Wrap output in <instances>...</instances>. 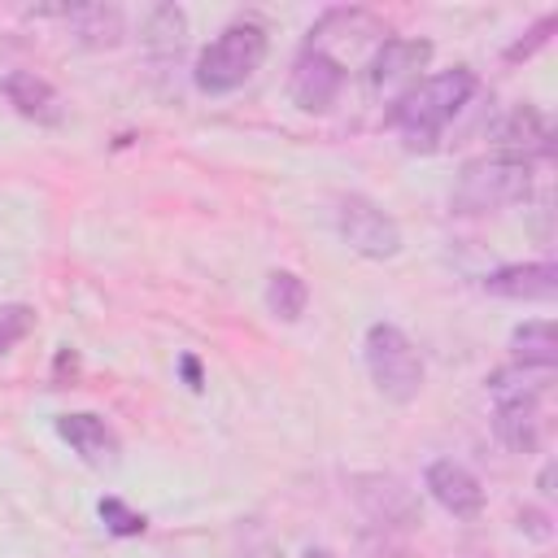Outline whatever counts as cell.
<instances>
[{
    "label": "cell",
    "mask_w": 558,
    "mask_h": 558,
    "mask_svg": "<svg viewBox=\"0 0 558 558\" xmlns=\"http://www.w3.org/2000/svg\"><path fill=\"white\" fill-rule=\"evenodd\" d=\"M471 92H475V74L466 65L427 74V78H418L414 87H405L397 96V105L388 109V122L405 135L410 153H432L440 126L471 100Z\"/></svg>",
    "instance_id": "1"
},
{
    "label": "cell",
    "mask_w": 558,
    "mask_h": 558,
    "mask_svg": "<svg viewBox=\"0 0 558 558\" xmlns=\"http://www.w3.org/2000/svg\"><path fill=\"white\" fill-rule=\"evenodd\" d=\"M266 61V31L257 22H231L222 26L196 57V87L205 96H227L244 87Z\"/></svg>",
    "instance_id": "2"
},
{
    "label": "cell",
    "mask_w": 558,
    "mask_h": 558,
    "mask_svg": "<svg viewBox=\"0 0 558 558\" xmlns=\"http://www.w3.org/2000/svg\"><path fill=\"white\" fill-rule=\"evenodd\" d=\"M527 192H532V161L488 153V157H475L458 170L449 205L458 214H497L506 205H519Z\"/></svg>",
    "instance_id": "3"
},
{
    "label": "cell",
    "mask_w": 558,
    "mask_h": 558,
    "mask_svg": "<svg viewBox=\"0 0 558 558\" xmlns=\"http://www.w3.org/2000/svg\"><path fill=\"white\" fill-rule=\"evenodd\" d=\"M362 357H366L371 384L388 401L405 405V401H414L423 392V357H418V349L410 344V336L401 327L371 323L366 327V340H362Z\"/></svg>",
    "instance_id": "4"
},
{
    "label": "cell",
    "mask_w": 558,
    "mask_h": 558,
    "mask_svg": "<svg viewBox=\"0 0 558 558\" xmlns=\"http://www.w3.org/2000/svg\"><path fill=\"white\" fill-rule=\"evenodd\" d=\"M336 231L340 240L357 253V257H371V262H384V257H397L401 253V227L388 209H379L371 196H344L340 209H336Z\"/></svg>",
    "instance_id": "5"
},
{
    "label": "cell",
    "mask_w": 558,
    "mask_h": 558,
    "mask_svg": "<svg viewBox=\"0 0 558 558\" xmlns=\"http://www.w3.org/2000/svg\"><path fill=\"white\" fill-rule=\"evenodd\" d=\"M340 87H344V61H336V57H327V52H318V48H305V52L296 57L292 78H288V96H292L296 109H305V113H327V109L336 105Z\"/></svg>",
    "instance_id": "6"
},
{
    "label": "cell",
    "mask_w": 558,
    "mask_h": 558,
    "mask_svg": "<svg viewBox=\"0 0 558 558\" xmlns=\"http://www.w3.org/2000/svg\"><path fill=\"white\" fill-rule=\"evenodd\" d=\"M432 61V39H405V35H388L371 61H366V83L375 92H388V87H414L418 83V70H427Z\"/></svg>",
    "instance_id": "7"
},
{
    "label": "cell",
    "mask_w": 558,
    "mask_h": 558,
    "mask_svg": "<svg viewBox=\"0 0 558 558\" xmlns=\"http://www.w3.org/2000/svg\"><path fill=\"white\" fill-rule=\"evenodd\" d=\"M423 488L432 493V501L453 514V519H475L484 510V484L475 480L471 466L453 462V458H436L427 471H423Z\"/></svg>",
    "instance_id": "8"
},
{
    "label": "cell",
    "mask_w": 558,
    "mask_h": 558,
    "mask_svg": "<svg viewBox=\"0 0 558 558\" xmlns=\"http://www.w3.org/2000/svg\"><path fill=\"white\" fill-rule=\"evenodd\" d=\"M384 39H388V31H384V22H379L375 13H366V9H327V13L310 26V44H305V48H318V52L331 57L336 44H349V48L375 44V48H379Z\"/></svg>",
    "instance_id": "9"
},
{
    "label": "cell",
    "mask_w": 558,
    "mask_h": 558,
    "mask_svg": "<svg viewBox=\"0 0 558 558\" xmlns=\"http://www.w3.org/2000/svg\"><path fill=\"white\" fill-rule=\"evenodd\" d=\"M0 96L26 118V122H39V126H57L65 118V105H61V92L35 74V70H9L0 78Z\"/></svg>",
    "instance_id": "10"
},
{
    "label": "cell",
    "mask_w": 558,
    "mask_h": 558,
    "mask_svg": "<svg viewBox=\"0 0 558 558\" xmlns=\"http://www.w3.org/2000/svg\"><path fill=\"white\" fill-rule=\"evenodd\" d=\"M484 292L506 301H554L558 292V266L554 262H510L484 275Z\"/></svg>",
    "instance_id": "11"
},
{
    "label": "cell",
    "mask_w": 558,
    "mask_h": 558,
    "mask_svg": "<svg viewBox=\"0 0 558 558\" xmlns=\"http://www.w3.org/2000/svg\"><path fill=\"white\" fill-rule=\"evenodd\" d=\"M493 140H497V153L532 161V157H545V153H549L554 131H549V118H545L536 105H514V109L493 126Z\"/></svg>",
    "instance_id": "12"
},
{
    "label": "cell",
    "mask_w": 558,
    "mask_h": 558,
    "mask_svg": "<svg viewBox=\"0 0 558 558\" xmlns=\"http://www.w3.org/2000/svg\"><path fill=\"white\" fill-rule=\"evenodd\" d=\"M57 436L87 462V466H113L118 462V432L100 418V414H87V410H74V414H61L57 418Z\"/></svg>",
    "instance_id": "13"
},
{
    "label": "cell",
    "mask_w": 558,
    "mask_h": 558,
    "mask_svg": "<svg viewBox=\"0 0 558 558\" xmlns=\"http://www.w3.org/2000/svg\"><path fill=\"white\" fill-rule=\"evenodd\" d=\"M493 432H497V440H501L506 449H514V453L536 449V440H541V410H536V401H532V397H523V401H497Z\"/></svg>",
    "instance_id": "14"
},
{
    "label": "cell",
    "mask_w": 558,
    "mask_h": 558,
    "mask_svg": "<svg viewBox=\"0 0 558 558\" xmlns=\"http://www.w3.org/2000/svg\"><path fill=\"white\" fill-rule=\"evenodd\" d=\"M70 26H74V35L83 39V44H92V48H109V44H118L122 39V13L113 9V4H74V9H57Z\"/></svg>",
    "instance_id": "15"
},
{
    "label": "cell",
    "mask_w": 558,
    "mask_h": 558,
    "mask_svg": "<svg viewBox=\"0 0 558 558\" xmlns=\"http://www.w3.org/2000/svg\"><path fill=\"white\" fill-rule=\"evenodd\" d=\"M510 353L519 366H541L554 371L558 362V340H554V323L549 318H527L510 331Z\"/></svg>",
    "instance_id": "16"
},
{
    "label": "cell",
    "mask_w": 558,
    "mask_h": 558,
    "mask_svg": "<svg viewBox=\"0 0 558 558\" xmlns=\"http://www.w3.org/2000/svg\"><path fill=\"white\" fill-rule=\"evenodd\" d=\"M305 301H310V288H305L301 275H292V270H270L266 275V310L279 323H296L305 314Z\"/></svg>",
    "instance_id": "17"
},
{
    "label": "cell",
    "mask_w": 558,
    "mask_h": 558,
    "mask_svg": "<svg viewBox=\"0 0 558 558\" xmlns=\"http://www.w3.org/2000/svg\"><path fill=\"white\" fill-rule=\"evenodd\" d=\"M554 379V371H541V366H506V371H493L488 375V392L497 397V401H523V397H541L545 392V384Z\"/></svg>",
    "instance_id": "18"
},
{
    "label": "cell",
    "mask_w": 558,
    "mask_h": 558,
    "mask_svg": "<svg viewBox=\"0 0 558 558\" xmlns=\"http://www.w3.org/2000/svg\"><path fill=\"white\" fill-rule=\"evenodd\" d=\"M140 35L148 44H179L187 35V13L179 4H153L140 22Z\"/></svg>",
    "instance_id": "19"
},
{
    "label": "cell",
    "mask_w": 558,
    "mask_h": 558,
    "mask_svg": "<svg viewBox=\"0 0 558 558\" xmlns=\"http://www.w3.org/2000/svg\"><path fill=\"white\" fill-rule=\"evenodd\" d=\"M31 331H35V310L26 301H4L0 305V357L13 353Z\"/></svg>",
    "instance_id": "20"
},
{
    "label": "cell",
    "mask_w": 558,
    "mask_h": 558,
    "mask_svg": "<svg viewBox=\"0 0 558 558\" xmlns=\"http://www.w3.org/2000/svg\"><path fill=\"white\" fill-rule=\"evenodd\" d=\"M96 510H100V519H105V527H109L113 536H140V532H144V514H135V510L122 506L118 497H105Z\"/></svg>",
    "instance_id": "21"
},
{
    "label": "cell",
    "mask_w": 558,
    "mask_h": 558,
    "mask_svg": "<svg viewBox=\"0 0 558 558\" xmlns=\"http://www.w3.org/2000/svg\"><path fill=\"white\" fill-rule=\"evenodd\" d=\"M549 31H554V13H545V17H541V22L527 31V39H519V44L510 48V61H519V57H532V52H536V48L549 39Z\"/></svg>",
    "instance_id": "22"
},
{
    "label": "cell",
    "mask_w": 558,
    "mask_h": 558,
    "mask_svg": "<svg viewBox=\"0 0 558 558\" xmlns=\"http://www.w3.org/2000/svg\"><path fill=\"white\" fill-rule=\"evenodd\" d=\"M179 366H183V375H187V384H192V388H201V366H196V357H183Z\"/></svg>",
    "instance_id": "23"
},
{
    "label": "cell",
    "mask_w": 558,
    "mask_h": 558,
    "mask_svg": "<svg viewBox=\"0 0 558 558\" xmlns=\"http://www.w3.org/2000/svg\"><path fill=\"white\" fill-rule=\"evenodd\" d=\"M305 558H336V554H331V549H323V545H310V549H305Z\"/></svg>",
    "instance_id": "24"
}]
</instances>
